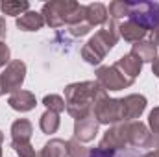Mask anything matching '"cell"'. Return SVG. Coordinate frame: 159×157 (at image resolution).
<instances>
[{
  "instance_id": "d6a6232c",
  "label": "cell",
  "mask_w": 159,
  "mask_h": 157,
  "mask_svg": "<svg viewBox=\"0 0 159 157\" xmlns=\"http://www.w3.org/2000/svg\"><path fill=\"white\" fill-rule=\"evenodd\" d=\"M2 142H4V133H2V129H0V146H2Z\"/></svg>"
},
{
  "instance_id": "f1b7e54d",
  "label": "cell",
  "mask_w": 159,
  "mask_h": 157,
  "mask_svg": "<svg viewBox=\"0 0 159 157\" xmlns=\"http://www.w3.org/2000/svg\"><path fill=\"white\" fill-rule=\"evenodd\" d=\"M6 35H7V28H6V20H4V17L0 15V41L6 39Z\"/></svg>"
},
{
  "instance_id": "7a4b0ae2",
  "label": "cell",
  "mask_w": 159,
  "mask_h": 157,
  "mask_svg": "<svg viewBox=\"0 0 159 157\" xmlns=\"http://www.w3.org/2000/svg\"><path fill=\"white\" fill-rule=\"evenodd\" d=\"M41 15L44 17V22L50 28H61L65 24L76 26V24L85 22V6L74 0L46 2L41 9Z\"/></svg>"
},
{
  "instance_id": "f546056e",
  "label": "cell",
  "mask_w": 159,
  "mask_h": 157,
  "mask_svg": "<svg viewBox=\"0 0 159 157\" xmlns=\"http://www.w3.org/2000/svg\"><path fill=\"white\" fill-rule=\"evenodd\" d=\"M152 72H154V76H157L159 78V56L152 61Z\"/></svg>"
},
{
  "instance_id": "277c9868",
  "label": "cell",
  "mask_w": 159,
  "mask_h": 157,
  "mask_svg": "<svg viewBox=\"0 0 159 157\" xmlns=\"http://www.w3.org/2000/svg\"><path fill=\"white\" fill-rule=\"evenodd\" d=\"M128 19L146 32L156 30L159 26V2H129Z\"/></svg>"
},
{
  "instance_id": "5bb4252c",
  "label": "cell",
  "mask_w": 159,
  "mask_h": 157,
  "mask_svg": "<svg viewBox=\"0 0 159 157\" xmlns=\"http://www.w3.org/2000/svg\"><path fill=\"white\" fill-rule=\"evenodd\" d=\"M107 19H109V15H107V7H106L104 4L94 2V4L85 6V22H87L91 28L100 26V24L104 26V24L107 22Z\"/></svg>"
},
{
  "instance_id": "ba28073f",
  "label": "cell",
  "mask_w": 159,
  "mask_h": 157,
  "mask_svg": "<svg viewBox=\"0 0 159 157\" xmlns=\"http://www.w3.org/2000/svg\"><path fill=\"white\" fill-rule=\"evenodd\" d=\"M26 78V63L20 59H13L9 61V65L6 67V70L0 74V85H2V92H17L20 91L22 83Z\"/></svg>"
},
{
  "instance_id": "83f0119b",
  "label": "cell",
  "mask_w": 159,
  "mask_h": 157,
  "mask_svg": "<svg viewBox=\"0 0 159 157\" xmlns=\"http://www.w3.org/2000/svg\"><path fill=\"white\" fill-rule=\"evenodd\" d=\"M9 46L4 43V41H0V69L2 67H6V65H9Z\"/></svg>"
},
{
  "instance_id": "cb8c5ba5",
  "label": "cell",
  "mask_w": 159,
  "mask_h": 157,
  "mask_svg": "<svg viewBox=\"0 0 159 157\" xmlns=\"http://www.w3.org/2000/svg\"><path fill=\"white\" fill-rule=\"evenodd\" d=\"M67 155L69 157H89V150L76 139L67 141Z\"/></svg>"
},
{
  "instance_id": "4dcf8cb0",
  "label": "cell",
  "mask_w": 159,
  "mask_h": 157,
  "mask_svg": "<svg viewBox=\"0 0 159 157\" xmlns=\"http://www.w3.org/2000/svg\"><path fill=\"white\" fill-rule=\"evenodd\" d=\"M152 43H154L156 46H159V26L156 30H152Z\"/></svg>"
},
{
  "instance_id": "d6986e66",
  "label": "cell",
  "mask_w": 159,
  "mask_h": 157,
  "mask_svg": "<svg viewBox=\"0 0 159 157\" xmlns=\"http://www.w3.org/2000/svg\"><path fill=\"white\" fill-rule=\"evenodd\" d=\"M37 157H69L67 155V142L61 139H50Z\"/></svg>"
},
{
  "instance_id": "6da1fadb",
  "label": "cell",
  "mask_w": 159,
  "mask_h": 157,
  "mask_svg": "<svg viewBox=\"0 0 159 157\" xmlns=\"http://www.w3.org/2000/svg\"><path fill=\"white\" fill-rule=\"evenodd\" d=\"M107 96V91H104L96 81H80L70 83L65 87V104L67 113L72 115L74 120L85 118L93 115V109L98 100Z\"/></svg>"
},
{
  "instance_id": "3957f363",
  "label": "cell",
  "mask_w": 159,
  "mask_h": 157,
  "mask_svg": "<svg viewBox=\"0 0 159 157\" xmlns=\"http://www.w3.org/2000/svg\"><path fill=\"white\" fill-rule=\"evenodd\" d=\"M119 37V22L113 19H107V22L102 26V30H98L81 48V57L89 65H100L102 59L106 57V54L117 44Z\"/></svg>"
},
{
  "instance_id": "8fae6325",
  "label": "cell",
  "mask_w": 159,
  "mask_h": 157,
  "mask_svg": "<svg viewBox=\"0 0 159 157\" xmlns=\"http://www.w3.org/2000/svg\"><path fill=\"white\" fill-rule=\"evenodd\" d=\"M146 98L143 94H128L126 98H122V105H124V122H131L143 115V111L146 109Z\"/></svg>"
},
{
  "instance_id": "52a82bcc",
  "label": "cell",
  "mask_w": 159,
  "mask_h": 157,
  "mask_svg": "<svg viewBox=\"0 0 159 157\" xmlns=\"http://www.w3.org/2000/svg\"><path fill=\"white\" fill-rule=\"evenodd\" d=\"M94 74H96V83L104 91H122V89H128L129 85H133V81H135V79L126 78L115 65L98 67Z\"/></svg>"
},
{
  "instance_id": "9a60e30c",
  "label": "cell",
  "mask_w": 159,
  "mask_h": 157,
  "mask_svg": "<svg viewBox=\"0 0 159 157\" xmlns=\"http://www.w3.org/2000/svg\"><path fill=\"white\" fill-rule=\"evenodd\" d=\"M44 17L37 11H26L24 15H20L17 19V28L22 32H37L44 26Z\"/></svg>"
},
{
  "instance_id": "7c38bea8",
  "label": "cell",
  "mask_w": 159,
  "mask_h": 157,
  "mask_svg": "<svg viewBox=\"0 0 159 157\" xmlns=\"http://www.w3.org/2000/svg\"><path fill=\"white\" fill-rule=\"evenodd\" d=\"M7 104H9L11 109H15V111H19V113H28V111H32V109L37 105V100H35V94H34V92L20 89V91L9 94Z\"/></svg>"
},
{
  "instance_id": "ffe728a7",
  "label": "cell",
  "mask_w": 159,
  "mask_h": 157,
  "mask_svg": "<svg viewBox=\"0 0 159 157\" xmlns=\"http://www.w3.org/2000/svg\"><path fill=\"white\" fill-rule=\"evenodd\" d=\"M0 11L4 15H11V17L19 19V15H24L26 11H30V2H26V0H4V2H0Z\"/></svg>"
},
{
  "instance_id": "7402d4cb",
  "label": "cell",
  "mask_w": 159,
  "mask_h": 157,
  "mask_svg": "<svg viewBox=\"0 0 159 157\" xmlns=\"http://www.w3.org/2000/svg\"><path fill=\"white\" fill-rule=\"evenodd\" d=\"M107 15L109 19L113 20H120L124 17L129 15V2H124V0H113L107 7Z\"/></svg>"
},
{
  "instance_id": "e0dca14e",
  "label": "cell",
  "mask_w": 159,
  "mask_h": 157,
  "mask_svg": "<svg viewBox=\"0 0 159 157\" xmlns=\"http://www.w3.org/2000/svg\"><path fill=\"white\" fill-rule=\"evenodd\" d=\"M146 34H148V32H146L144 28H141L139 24L131 22L129 19H128L126 22H120V24H119V35L124 41L139 43V41H143L144 37H146Z\"/></svg>"
},
{
  "instance_id": "484cf974",
  "label": "cell",
  "mask_w": 159,
  "mask_h": 157,
  "mask_svg": "<svg viewBox=\"0 0 159 157\" xmlns=\"http://www.w3.org/2000/svg\"><path fill=\"white\" fill-rule=\"evenodd\" d=\"M148 124H150V131L154 135V139H159V107H154L148 115Z\"/></svg>"
},
{
  "instance_id": "1f68e13d",
  "label": "cell",
  "mask_w": 159,
  "mask_h": 157,
  "mask_svg": "<svg viewBox=\"0 0 159 157\" xmlns=\"http://www.w3.org/2000/svg\"><path fill=\"white\" fill-rule=\"evenodd\" d=\"M144 157H159V150H154V152H148Z\"/></svg>"
},
{
  "instance_id": "2e32d148",
  "label": "cell",
  "mask_w": 159,
  "mask_h": 157,
  "mask_svg": "<svg viewBox=\"0 0 159 157\" xmlns=\"http://www.w3.org/2000/svg\"><path fill=\"white\" fill-rule=\"evenodd\" d=\"M34 126L28 118H19L11 124V142H30Z\"/></svg>"
},
{
  "instance_id": "8d00e7d4",
  "label": "cell",
  "mask_w": 159,
  "mask_h": 157,
  "mask_svg": "<svg viewBox=\"0 0 159 157\" xmlns=\"http://www.w3.org/2000/svg\"><path fill=\"white\" fill-rule=\"evenodd\" d=\"M117 157H119V155H117Z\"/></svg>"
},
{
  "instance_id": "44dd1931",
  "label": "cell",
  "mask_w": 159,
  "mask_h": 157,
  "mask_svg": "<svg viewBox=\"0 0 159 157\" xmlns=\"http://www.w3.org/2000/svg\"><path fill=\"white\" fill-rule=\"evenodd\" d=\"M39 128L43 133L50 135V133H56L59 129V115L54 113V111H44L41 115V120H39Z\"/></svg>"
},
{
  "instance_id": "9c48e42d",
  "label": "cell",
  "mask_w": 159,
  "mask_h": 157,
  "mask_svg": "<svg viewBox=\"0 0 159 157\" xmlns=\"http://www.w3.org/2000/svg\"><path fill=\"white\" fill-rule=\"evenodd\" d=\"M98 146H100V148H106V150H113V152H124V150H126L128 142H126V137H124L122 122L111 126V128L106 131V135H104V139L100 141Z\"/></svg>"
},
{
  "instance_id": "30bf717a",
  "label": "cell",
  "mask_w": 159,
  "mask_h": 157,
  "mask_svg": "<svg viewBox=\"0 0 159 157\" xmlns=\"http://www.w3.org/2000/svg\"><path fill=\"white\" fill-rule=\"evenodd\" d=\"M98 120L94 118V115H89L85 118H80L74 122V139L80 142H91L96 133H98Z\"/></svg>"
},
{
  "instance_id": "d4e9b609",
  "label": "cell",
  "mask_w": 159,
  "mask_h": 157,
  "mask_svg": "<svg viewBox=\"0 0 159 157\" xmlns=\"http://www.w3.org/2000/svg\"><path fill=\"white\" fill-rule=\"evenodd\" d=\"M11 148L17 152L19 157H37L32 142H11Z\"/></svg>"
},
{
  "instance_id": "e575fe53",
  "label": "cell",
  "mask_w": 159,
  "mask_h": 157,
  "mask_svg": "<svg viewBox=\"0 0 159 157\" xmlns=\"http://www.w3.org/2000/svg\"><path fill=\"white\" fill-rule=\"evenodd\" d=\"M0 157H2V146H0Z\"/></svg>"
},
{
  "instance_id": "5b68a950",
  "label": "cell",
  "mask_w": 159,
  "mask_h": 157,
  "mask_svg": "<svg viewBox=\"0 0 159 157\" xmlns=\"http://www.w3.org/2000/svg\"><path fill=\"white\" fill-rule=\"evenodd\" d=\"M93 115L98 120V124H120L124 122V105H122V98H109L104 96L102 100L96 102Z\"/></svg>"
},
{
  "instance_id": "8992f818",
  "label": "cell",
  "mask_w": 159,
  "mask_h": 157,
  "mask_svg": "<svg viewBox=\"0 0 159 157\" xmlns=\"http://www.w3.org/2000/svg\"><path fill=\"white\" fill-rule=\"evenodd\" d=\"M124 128V137L126 142L133 148H152L154 146V135L152 131L146 128V124H143L141 120H131V122H122Z\"/></svg>"
},
{
  "instance_id": "d590c367",
  "label": "cell",
  "mask_w": 159,
  "mask_h": 157,
  "mask_svg": "<svg viewBox=\"0 0 159 157\" xmlns=\"http://www.w3.org/2000/svg\"><path fill=\"white\" fill-rule=\"evenodd\" d=\"M157 150H159V142H157Z\"/></svg>"
},
{
  "instance_id": "4316f807",
  "label": "cell",
  "mask_w": 159,
  "mask_h": 157,
  "mask_svg": "<svg viewBox=\"0 0 159 157\" xmlns=\"http://www.w3.org/2000/svg\"><path fill=\"white\" fill-rule=\"evenodd\" d=\"M91 30H93V28H91L87 22H81V24H76V26H70V34H72L74 37H83V35H87Z\"/></svg>"
},
{
  "instance_id": "ac0fdd59",
  "label": "cell",
  "mask_w": 159,
  "mask_h": 157,
  "mask_svg": "<svg viewBox=\"0 0 159 157\" xmlns=\"http://www.w3.org/2000/svg\"><path fill=\"white\" fill-rule=\"evenodd\" d=\"M131 54L137 56L143 63H152L157 57V46L152 41H139L131 46Z\"/></svg>"
},
{
  "instance_id": "603a6c76",
  "label": "cell",
  "mask_w": 159,
  "mask_h": 157,
  "mask_svg": "<svg viewBox=\"0 0 159 157\" xmlns=\"http://www.w3.org/2000/svg\"><path fill=\"white\" fill-rule=\"evenodd\" d=\"M43 104H44V107H46L48 111H54V113H57V115L67 109L65 100H63L61 96H57V94H46V96L43 98Z\"/></svg>"
},
{
  "instance_id": "836d02e7",
  "label": "cell",
  "mask_w": 159,
  "mask_h": 157,
  "mask_svg": "<svg viewBox=\"0 0 159 157\" xmlns=\"http://www.w3.org/2000/svg\"><path fill=\"white\" fill-rule=\"evenodd\" d=\"M2 94H4V92H2V85H0V96H2Z\"/></svg>"
},
{
  "instance_id": "4fadbf2b",
  "label": "cell",
  "mask_w": 159,
  "mask_h": 157,
  "mask_svg": "<svg viewBox=\"0 0 159 157\" xmlns=\"http://www.w3.org/2000/svg\"><path fill=\"white\" fill-rule=\"evenodd\" d=\"M115 67L119 69L120 72L126 76V78L129 79H135L139 74H141V69H143V61L137 57V56H133L131 52L129 54H126V56H122L119 61L115 63Z\"/></svg>"
}]
</instances>
